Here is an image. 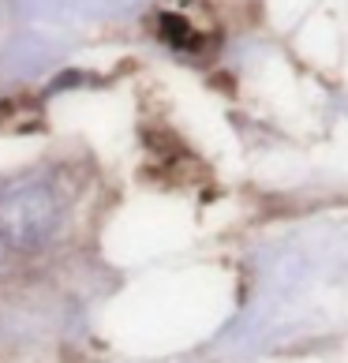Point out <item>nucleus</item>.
Instances as JSON below:
<instances>
[{
    "instance_id": "obj_2",
    "label": "nucleus",
    "mask_w": 348,
    "mask_h": 363,
    "mask_svg": "<svg viewBox=\"0 0 348 363\" xmlns=\"http://www.w3.org/2000/svg\"><path fill=\"white\" fill-rule=\"evenodd\" d=\"M4 255H8V236L0 233V259H4Z\"/></svg>"
},
{
    "instance_id": "obj_1",
    "label": "nucleus",
    "mask_w": 348,
    "mask_h": 363,
    "mask_svg": "<svg viewBox=\"0 0 348 363\" xmlns=\"http://www.w3.org/2000/svg\"><path fill=\"white\" fill-rule=\"evenodd\" d=\"M162 38L169 45L184 49V52H198V49H203V34H198L191 23H184L180 16H162Z\"/></svg>"
}]
</instances>
